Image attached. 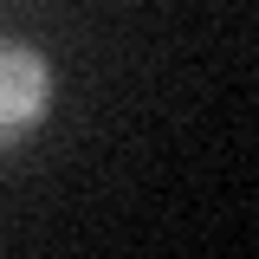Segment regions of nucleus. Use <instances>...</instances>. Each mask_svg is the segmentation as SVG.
I'll use <instances>...</instances> for the list:
<instances>
[{
	"label": "nucleus",
	"mask_w": 259,
	"mask_h": 259,
	"mask_svg": "<svg viewBox=\"0 0 259 259\" xmlns=\"http://www.w3.org/2000/svg\"><path fill=\"white\" fill-rule=\"evenodd\" d=\"M52 104V71L32 52L26 39H0V149L26 143L32 130L46 123Z\"/></svg>",
	"instance_id": "f257e3e1"
}]
</instances>
